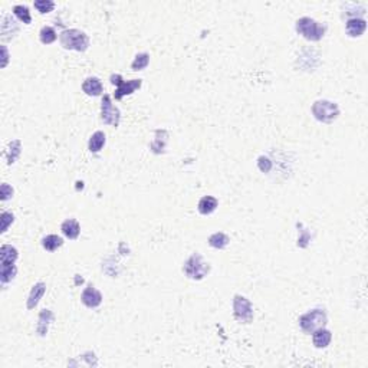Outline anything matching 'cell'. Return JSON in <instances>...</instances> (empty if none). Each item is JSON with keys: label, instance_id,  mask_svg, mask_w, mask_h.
Listing matches in <instances>:
<instances>
[{"label": "cell", "instance_id": "obj_25", "mask_svg": "<svg viewBox=\"0 0 368 368\" xmlns=\"http://www.w3.org/2000/svg\"><path fill=\"white\" fill-rule=\"evenodd\" d=\"M148 64H150V55L143 52V54H138L134 58V61L131 64V69L133 71H143V69H145L148 66Z\"/></svg>", "mask_w": 368, "mask_h": 368}, {"label": "cell", "instance_id": "obj_6", "mask_svg": "<svg viewBox=\"0 0 368 368\" xmlns=\"http://www.w3.org/2000/svg\"><path fill=\"white\" fill-rule=\"evenodd\" d=\"M233 315L242 324H250L253 321V306L246 296H233Z\"/></svg>", "mask_w": 368, "mask_h": 368}, {"label": "cell", "instance_id": "obj_15", "mask_svg": "<svg viewBox=\"0 0 368 368\" xmlns=\"http://www.w3.org/2000/svg\"><path fill=\"white\" fill-rule=\"evenodd\" d=\"M17 257H19V252H17L16 248H13L10 245H3L0 248V264H2V266L15 265Z\"/></svg>", "mask_w": 368, "mask_h": 368}, {"label": "cell", "instance_id": "obj_16", "mask_svg": "<svg viewBox=\"0 0 368 368\" xmlns=\"http://www.w3.org/2000/svg\"><path fill=\"white\" fill-rule=\"evenodd\" d=\"M217 207H219V200H217L216 197H213V196H204V197H201L199 204H197V210H199V213L203 215V216L212 215Z\"/></svg>", "mask_w": 368, "mask_h": 368}, {"label": "cell", "instance_id": "obj_28", "mask_svg": "<svg viewBox=\"0 0 368 368\" xmlns=\"http://www.w3.org/2000/svg\"><path fill=\"white\" fill-rule=\"evenodd\" d=\"M13 222H15V215L10 213V212H3L2 213V230H0V233L8 232L9 226Z\"/></svg>", "mask_w": 368, "mask_h": 368}, {"label": "cell", "instance_id": "obj_27", "mask_svg": "<svg viewBox=\"0 0 368 368\" xmlns=\"http://www.w3.org/2000/svg\"><path fill=\"white\" fill-rule=\"evenodd\" d=\"M33 6L39 13H49L55 8V2H52V0H36L33 3Z\"/></svg>", "mask_w": 368, "mask_h": 368}, {"label": "cell", "instance_id": "obj_8", "mask_svg": "<svg viewBox=\"0 0 368 368\" xmlns=\"http://www.w3.org/2000/svg\"><path fill=\"white\" fill-rule=\"evenodd\" d=\"M101 120L104 124L111 127H118L121 120L120 110L112 104L111 96L107 94L102 96V102H101Z\"/></svg>", "mask_w": 368, "mask_h": 368}, {"label": "cell", "instance_id": "obj_14", "mask_svg": "<svg viewBox=\"0 0 368 368\" xmlns=\"http://www.w3.org/2000/svg\"><path fill=\"white\" fill-rule=\"evenodd\" d=\"M331 339H332V332L325 327L312 332V343L317 348H327L331 344Z\"/></svg>", "mask_w": 368, "mask_h": 368}, {"label": "cell", "instance_id": "obj_22", "mask_svg": "<svg viewBox=\"0 0 368 368\" xmlns=\"http://www.w3.org/2000/svg\"><path fill=\"white\" fill-rule=\"evenodd\" d=\"M39 39L43 45H50V43H54V42L58 39L56 31L52 28V26H43L39 32Z\"/></svg>", "mask_w": 368, "mask_h": 368}, {"label": "cell", "instance_id": "obj_7", "mask_svg": "<svg viewBox=\"0 0 368 368\" xmlns=\"http://www.w3.org/2000/svg\"><path fill=\"white\" fill-rule=\"evenodd\" d=\"M110 80H111L112 85H117V89H115V92H114V98H115L117 101H121L124 96L133 94L134 91L140 89L141 88V85H143V81L141 80L124 81L122 80V76L118 75V73L111 75Z\"/></svg>", "mask_w": 368, "mask_h": 368}, {"label": "cell", "instance_id": "obj_18", "mask_svg": "<svg viewBox=\"0 0 368 368\" xmlns=\"http://www.w3.org/2000/svg\"><path fill=\"white\" fill-rule=\"evenodd\" d=\"M54 321V313L50 309H43L40 311L39 313V322H38V327H36V331L40 336H45L48 334L49 325L50 322Z\"/></svg>", "mask_w": 368, "mask_h": 368}, {"label": "cell", "instance_id": "obj_17", "mask_svg": "<svg viewBox=\"0 0 368 368\" xmlns=\"http://www.w3.org/2000/svg\"><path fill=\"white\" fill-rule=\"evenodd\" d=\"M61 230L64 233L65 238L75 240L78 239V236H80L81 226L80 223H78V220H75V219H66L64 223H62V226H61Z\"/></svg>", "mask_w": 368, "mask_h": 368}, {"label": "cell", "instance_id": "obj_5", "mask_svg": "<svg viewBox=\"0 0 368 368\" xmlns=\"http://www.w3.org/2000/svg\"><path fill=\"white\" fill-rule=\"evenodd\" d=\"M312 115L321 122H325L329 124L334 120L338 118L339 115V107L336 102L332 101H327V99H320V101H315L311 108Z\"/></svg>", "mask_w": 368, "mask_h": 368}, {"label": "cell", "instance_id": "obj_2", "mask_svg": "<svg viewBox=\"0 0 368 368\" xmlns=\"http://www.w3.org/2000/svg\"><path fill=\"white\" fill-rule=\"evenodd\" d=\"M296 32L301 36H304L306 40H312L318 42L324 38V35L327 32V26L325 24L317 22L312 17H301L296 20Z\"/></svg>", "mask_w": 368, "mask_h": 368}, {"label": "cell", "instance_id": "obj_29", "mask_svg": "<svg viewBox=\"0 0 368 368\" xmlns=\"http://www.w3.org/2000/svg\"><path fill=\"white\" fill-rule=\"evenodd\" d=\"M12 196H13V189H12V186H9L8 183L2 184V187H0V199H2V201L9 200Z\"/></svg>", "mask_w": 368, "mask_h": 368}, {"label": "cell", "instance_id": "obj_9", "mask_svg": "<svg viewBox=\"0 0 368 368\" xmlns=\"http://www.w3.org/2000/svg\"><path fill=\"white\" fill-rule=\"evenodd\" d=\"M19 23L10 15H5L2 17V32H0V38L2 42L6 43L9 40H12L17 33H19Z\"/></svg>", "mask_w": 368, "mask_h": 368}, {"label": "cell", "instance_id": "obj_12", "mask_svg": "<svg viewBox=\"0 0 368 368\" xmlns=\"http://www.w3.org/2000/svg\"><path fill=\"white\" fill-rule=\"evenodd\" d=\"M82 91L88 96H99L104 92V85L99 78L96 76H89L82 82Z\"/></svg>", "mask_w": 368, "mask_h": 368}, {"label": "cell", "instance_id": "obj_20", "mask_svg": "<svg viewBox=\"0 0 368 368\" xmlns=\"http://www.w3.org/2000/svg\"><path fill=\"white\" fill-rule=\"evenodd\" d=\"M64 245V239L58 234H48L42 239V248L48 252H55Z\"/></svg>", "mask_w": 368, "mask_h": 368}, {"label": "cell", "instance_id": "obj_1", "mask_svg": "<svg viewBox=\"0 0 368 368\" xmlns=\"http://www.w3.org/2000/svg\"><path fill=\"white\" fill-rule=\"evenodd\" d=\"M61 45L68 50L85 52L89 46V38L85 32L80 29H65L59 33Z\"/></svg>", "mask_w": 368, "mask_h": 368}, {"label": "cell", "instance_id": "obj_19", "mask_svg": "<svg viewBox=\"0 0 368 368\" xmlns=\"http://www.w3.org/2000/svg\"><path fill=\"white\" fill-rule=\"evenodd\" d=\"M107 143V136L104 131H95L88 141V150L91 152H99Z\"/></svg>", "mask_w": 368, "mask_h": 368}, {"label": "cell", "instance_id": "obj_30", "mask_svg": "<svg viewBox=\"0 0 368 368\" xmlns=\"http://www.w3.org/2000/svg\"><path fill=\"white\" fill-rule=\"evenodd\" d=\"M9 61V52L8 48L5 45H2V68H6Z\"/></svg>", "mask_w": 368, "mask_h": 368}, {"label": "cell", "instance_id": "obj_3", "mask_svg": "<svg viewBox=\"0 0 368 368\" xmlns=\"http://www.w3.org/2000/svg\"><path fill=\"white\" fill-rule=\"evenodd\" d=\"M183 272L187 278L193 280H201L204 279L210 273V264L206 262L200 253H193L192 256L189 257L183 266Z\"/></svg>", "mask_w": 368, "mask_h": 368}, {"label": "cell", "instance_id": "obj_26", "mask_svg": "<svg viewBox=\"0 0 368 368\" xmlns=\"http://www.w3.org/2000/svg\"><path fill=\"white\" fill-rule=\"evenodd\" d=\"M13 13H15V16H16L20 22H23V23L29 24L32 22V16H31V12H29L28 6L16 5V6L13 8Z\"/></svg>", "mask_w": 368, "mask_h": 368}, {"label": "cell", "instance_id": "obj_10", "mask_svg": "<svg viewBox=\"0 0 368 368\" xmlns=\"http://www.w3.org/2000/svg\"><path fill=\"white\" fill-rule=\"evenodd\" d=\"M81 301L87 308L94 309V308H98L99 305L102 304V294L94 285L89 283L88 286L84 289V292L81 295Z\"/></svg>", "mask_w": 368, "mask_h": 368}, {"label": "cell", "instance_id": "obj_23", "mask_svg": "<svg viewBox=\"0 0 368 368\" xmlns=\"http://www.w3.org/2000/svg\"><path fill=\"white\" fill-rule=\"evenodd\" d=\"M20 151H22V143L20 140H15L9 144V150H8V164L12 166L15 164V161L19 159L20 155Z\"/></svg>", "mask_w": 368, "mask_h": 368}, {"label": "cell", "instance_id": "obj_4", "mask_svg": "<svg viewBox=\"0 0 368 368\" xmlns=\"http://www.w3.org/2000/svg\"><path fill=\"white\" fill-rule=\"evenodd\" d=\"M298 322H299V327H301V329H302L304 332L312 334L313 331H317V329H320L327 325L328 317H327L325 309L315 308L312 311H308V312L304 313V315H301Z\"/></svg>", "mask_w": 368, "mask_h": 368}, {"label": "cell", "instance_id": "obj_24", "mask_svg": "<svg viewBox=\"0 0 368 368\" xmlns=\"http://www.w3.org/2000/svg\"><path fill=\"white\" fill-rule=\"evenodd\" d=\"M17 273V268L15 265H9V266H2V272H0V280L3 285H6L9 282L15 279Z\"/></svg>", "mask_w": 368, "mask_h": 368}, {"label": "cell", "instance_id": "obj_13", "mask_svg": "<svg viewBox=\"0 0 368 368\" xmlns=\"http://www.w3.org/2000/svg\"><path fill=\"white\" fill-rule=\"evenodd\" d=\"M45 292H46V285L43 282H38L36 285H33L32 291L29 294V298H28V302H26V308L28 309L36 308L40 302V299L45 295Z\"/></svg>", "mask_w": 368, "mask_h": 368}, {"label": "cell", "instance_id": "obj_11", "mask_svg": "<svg viewBox=\"0 0 368 368\" xmlns=\"http://www.w3.org/2000/svg\"><path fill=\"white\" fill-rule=\"evenodd\" d=\"M345 31L348 33V36L351 38H358L362 33L367 31V20L362 17L352 16L347 20L345 23Z\"/></svg>", "mask_w": 368, "mask_h": 368}, {"label": "cell", "instance_id": "obj_21", "mask_svg": "<svg viewBox=\"0 0 368 368\" xmlns=\"http://www.w3.org/2000/svg\"><path fill=\"white\" fill-rule=\"evenodd\" d=\"M229 242H230V238L223 232L213 233V234L208 238V245L215 249H224L229 245Z\"/></svg>", "mask_w": 368, "mask_h": 368}]
</instances>
